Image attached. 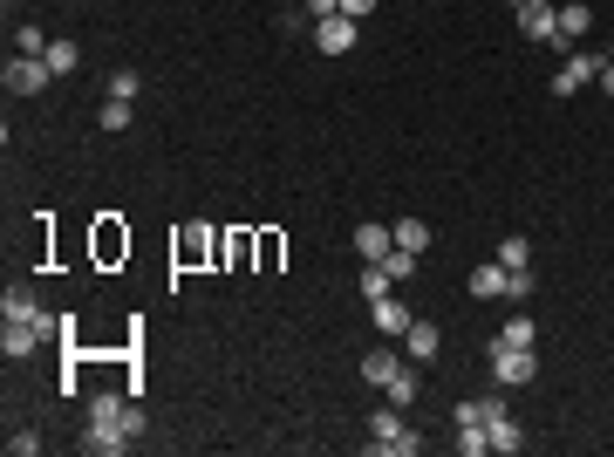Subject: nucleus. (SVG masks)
<instances>
[{"label": "nucleus", "instance_id": "f257e3e1", "mask_svg": "<svg viewBox=\"0 0 614 457\" xmlns=\"http://www.w3.org/2000/svg\"><path fill=\"white\" fill-rule=\"evenodd\" d=\"M369 451H376V457H417L423 437L403 423V410L389 403V410H376V417H369Z\"/></svg>", "mask_w": 614, "mask_h": 457}, {"label": "nucleus", "instance_id": "f03ea898", "mask_svg": "<svg viewBox=\"0 0 614 457\" xmlns=\"http://www.w3.org/2000/svg\"><path fill=\"white\" fill-rule=\"evenodd\" d=\"M492 376H499L505 389H526V382H539V348L492 342Z\"/></svg>", "mask_w": 614, "mask_h": 457}, {"label": "nucleus", "instance_id": "7ed1b4c3", "mask_svg": "<svg viewBox=\"0 0 614 457\" xmlns=\"http://www.w3.org/2000/svg\"><path fill=\"white\" fill-rule=\"evenodd\" d=\"M0 82H7V96H41V89L55 82V69H48L41 55H7V69H0Z\"/></svg>", "mask_w": 614, "mask_h": 457}, {"label": "nucleus", "instance_id": "20e7f679", "mask_svg": "<svg viewBox=\"0 0 614 457\" xmlns=\"http://www.w3.org/2000/svg\"><path fill=\"white\" fill-rule=\"evenodd\" d=\"M41 335H62V321H48V314H41V321H7V328H0V355L21 362V355H35Z\"/></svg>", "mask_w": 614, "mask_h": 457}, {"label": "nucleus", "instance_id": "39448f33", "mask_svg": "<svg viewBox=\"0 0 614 457\" xmlns=\"http://www.w3.org/2000/svg\"><path fill=\"white\" fill-rule=\"evenodd\" d=\"M485 437H492V451H499V457L526 451V430L505 417V403H499V396H485Z\"/></svg>", "mask_w": 614, "mask_h": 457}, {"label": "nucleus", "instance_id": "423d86ee", "mask_svg": "<svg viewBox=\"0 0 614 457\" xmlns=\"http://www.w3.org/2000/svg\"><path fill=\"white\" fill-rule=\"evenodd\" d=\"M601 62H608V55H567L560 76H553V96H580L587 82H601Z\"/></svg>", "mask_w": 614, "mask_h": 457}, {"label": "nucleus", "instance_id": "0eeeda50", "mask_svg": "<svg viewBox=\"0 0 614 457\" xmlns=\"http://www.w3.org/2000/svg\"><path fill=\"white\" fill-rule=\"evenodd\" d=\"M512 14H519V35L526 41H553L560 35V7H553V0H526V7H512Z\"/></svg>", "mask_w": 614, "mask_h": 457}, {"label": "nucleus", "instance_id": "6e6552de", "mask_svg": "<svg viewBox=\"0 0 614 457\" xmlns=\"http://www.w3.org/2000/svg\"><path fill=\"white\" fill-rule=\"evenodd\" d=\"M307 35H314L321 55H348V48H355V21H348V14H328V21H314Z\"/></svg>", "mask_w": 614, "mask_h": 457}, {"label": "nucleus", "instance_id": "1a4fd4ad", "mask_svg": "<svg viewBox=\"0 0 614 457\" xmlns=\"http://www.w3.org/2000/svg\"><path fill=\"white\" fill-rule=\"evenodd\" d=\"M369 321H376V335H383V342H403V328H410L417 314L396 301V294H383V301H369Z\"/></svg>", "mask_w": 614, "mask_h": 457}, {"label": "nucleus", "instance_id": "9d476101", "mask_svg": "<svg viewBox=\"0 0 614 457\" xmlns=\"http://www.w3.org/2000/svg\"><path fill=\"white\" fill-rule=\"evenodd\" d=\"M82 451L123 457V451H130V423H89V430H82Z\"/></svg>", "mask_w": 614, "mask_h": 457}, {"label": "nucleus", "instance_id": "9b49d317", "mask_svg": "<svg viewBox=\"0 0 614 457\" xmlns=\"http://www.w3.org/2000/svg\"><path fill=\"white\" fill-rule=\"evenodd\" d=\"M587 28H594V7H587V0H560V35H553V48L567 55V48H574Z\"/></svg>", "mask_w": 614, "mask_h": 457}, {"label": "nucleus", "instance_id": "f8f14e48", "mask_svg": "<svg viewBox=\"0 0 614 457\" xmlns=\"http://www.w3.org/2000/svg\"><path fill=\"white\" fill-rule=\"evenodd\" d=\"M355 253H362V267H369V260H389V253H396V232H389L383 219H362V226H355Z\"/></svg>", "mask_w": 614, "mask_h": 457}, {"label": "nucleus", "instance_id": "ddd939ff", "mask_svg": "<svg viewBox=\"0 0 614 457\" xmlns=\"http://www.w3.org/2000/svg\"><path fill=\"white\" fill-rule=\"evenodd\" d=\"M403 369H410V355H396V348H369L362 355V382H376V389H389Z\"/></svg>", "mask_w": 614, "mask_h": 457}, {"label": "nucleus", "instance_id": "4468645a", "mask_svg": "<svg viewBox=\"0 0 614 457\" xmlns=\"http://www.w3.org/2000/svg\"><path fill=\"white\" fill-rule=\"evenodd\" d=\"M437 348H444V335H437V328H430V321H410V328H403V355H410V362H437Z\"/></svg>", "mask_w": 614, "mask_h": 457}, {"label": "nucleus", "instance_id": "2eb2a0df", "mask_svg": "<svg viewBox=\"0 0 614 457\" xmlns=\"http://www.w3.org/2000/svg\"><path fill=\"white\" fill-rule=\"evenodd\" d=\"M0 321H41V301H35L28 280H14V287L0 294Z\"/></svg>", "mask_w": 614, "mask_h": 457}, {"label": "nucleus", "instance_id": "dca6fc26", "mask_svg": "<svg viewBox=\"0 0 614 457\" xmlns=\"http://www.w3.org/2000/svg\"><path fill=\"white\" fill-rule=\"evenodd\" d=\"M178 253H185V267H198V260H212V253H219V232H212V226H185V239H178Z\"/></svg>", "mask_w": 614, "mask_h": 457}, {"label": "nucleus", "instance_id": "f3484780", "mask_svg": "<svg viewBox=\"0 0 614 457\" xmlns=\"http://www.w3.org/2000/svg\"><path fill=\"white\" fill-rule=\"evenodd\" d=\"M471 294H478V301H499V294H505V267H499V260L471 267Z\"/></svg>", "mask_w": 614, "mask_h": 457}, {"label": "nucleus", "instance_id": "a211bd4d", "mask_svg": "<svg viewBox=\"0 0 614 457\" xmlns=\"http://www.w3.org/2000/svg\"><path fill=\"white\" fill-rule=\"evenodd\" d=\"M41 62H48L55 76H76V69H82V48H76V41H48V48H41Z\"/></svg>", "mask_w": 614, "mask_h": 457}, {"label": "nucleus", "instance_id": "6ab92c4d", "mask_svg": "<svg viewBox=\"0 0 614 457\" xmlns=\"http://www.w3.org/2000/svg\"><path fill=\"white\" fill-rule=\"evenodd\" d=\"M389 232H396V246H403V253H417V260L430 253V226H423V219H396Z\"/></svg>", "mask_w": 614, "mask_h": 457}, {"label": "nucleus", "instance_id": "aec40b11", "mask_svg": "<svg viewBox=\"0 0 614 457\" xmlns=\"http://www.w3.org/2000/svg\"><path fill=\"white\" fill-rule=\"evenodd\" d=\"M499 267H533V239L526 232H505L499 239Z\"/></svg>", "mask_w": 614, "mask_h": 457}, {"label": "nucleus", "instance_id": "412c9836", "mask_svg": "<svg viewBox=\"0 0 614 457\" xmlns=\"http://www.w3.org/2000/svg\"><path fill=\"white\" fill-rule=\"evenodd\" d=\"M355 287H362V301H383V294H389V287H396V280H389V267H383V260H369Z\"/></svg>", "mask_w": 614, "mask_h": 457}, {"label": "nucleus", "instance_id": "4be33fe9", "mask_svg": "<svg viewBox=\"0 0 614 457\" xmlns=\"http://www.w3.org/2000/svg\"><path fill=\"white\" fill-rule=\"evenodd\" d=\"M499 342H512V348H539V321H533V314H512Z\"/></svg>", "mask_w": 614, "mask_h": 457}, {"label": "nucleus", "instance_id": "5701e85b", "mask_svg": "<svg viewBox=\"0 0 614 457\" xmlns=\"http://www.w3.org/2000/svg\"><path fill=\"white\" fill-rule=\"evenodd\" d=\"M123 410H130V403H123L116 389H103V396H89V423H123Z\"/></svg>", "mask_w": 614, "mask_h": 457}, {"label": "nucleus", "instance_id": "b1692460", "mask_svg": "<svg viewBox=\"0 0 614 457\" xmlns=\"http://www.w3.org/2000/svg\"><path fill=\"white\" fill-rule=\"evenodd\" d=\"M485 451H492L485 423H458V457H485Z\"/></svg>", "mask_w": 614, "mask_h": 457}, {"label": "nucleus", "instance_id": "393cba45", "mask_svg": "<svg viewBox=\"0 0 614 457\" xmlns=\"http://www.w3.org/2000/svg\"><path fill=\"white\" fill-rule=\"evenodd\" d=\"M130 103H123V96H103V110H96V123H103V130H130Z\"/></svg>", "mask_w": 614, "mask_h": 457}, {"label": "nucleus", "instance_id": "a878e982", "mask_svg": "<svg viewBox=\"0 0 614 457\" xmlns=\"http://www.w3.org/2000/svg\"><path fill=\"white\" fill-rule=\"evenodd\" d=\"M383 396H389V403H396V410H410V403H417V362H410V369H403V376L389 382Z\"/></svg>", "mask_w": 614, "mask_h": 457}, {"label": "nucleus", "instance_id": "bb28decb", "mask_svg": "<svg viewBox=\"0 0 614 457\" xmlns=\"http://www.w3.org/2000/svg\"><path fill=\"white\" fill-rule=\"evenodd\" d=\"M96 253H103V260L130 253V232H116V219H103V232H96Z\"/></svg>", "mask_w": 614, "mask_h": 457}, {"label": "nucleus", "instance_id": "cd10ccee", "mask_svg": "<svg viewBox=\"0 0 614 457\" xmlns=\"http://www.w3.org/2000/svg\"><path fill=\"white\" fill-rule=\"evenodd\" d=\"M137 89H144V76L123 62V69H110V96H123V103H137Z\"/></svg>", "mask_w": 614, "mask_h": 457}, {"label": "nucleus", "instance_id": "c85d7f7f", "mask_svg": "<svg viewBox=\"0 0 614 457\" xmlns=\"http://www.w3.org/2000/svg\"><path fill=\"white\" fill-rule=\"evenodd\" d=\"M539 280H533V267H505V301H526Z\"/></svg>", "mask_w": 614, "mask_h": 457}, {"label": "nucleus", "instance_id": "c756f323", "mask_svg": "<svg viewBox=\"0 0 614 457\" xmlns=\"http://www.w3.org/2000/svg\"><path fill=\"white\" fill-rule=\"evenodd\" d=\"M383 267H389V280H396V287H403V280H410V273H417V253H403V246H396V253H389Z\"/></svg>", "mask_w": 614, "mask_h": 457}, {"label": "nucleus", "instance_id": "7c9ffc66", "mask_svg": "<svg viewBox=\"0 0 614 457\" xmlns=\"http://www.w3.org/2000/svg\"><path fill=\"white\" fill-rule=\"evenodd\" d=\"M41 48H48L41 28H14V55H41Z\"/></svg>", "mask_w": 614, "mask_h": 457}, {"label": "nucleus", "instance_id": "2f4dec72", "mask_svg": "<svg viewBox=\"0 0 614 457\" xmlns=\"http://www.w3.org/2000/svg\"><path fill=\"white\" fill-rule=\"evenodd\" d=\"M246 253H260V239H253V232H232V239H226V260H246Z\"/></svg>", "mask_w": 614, "mask_h": 457}, {"label": "nucleus", "instance_id": "473e14b6", "mask_svg": "<svg viewBox=\"0 0 614 457\" xmlns=\"http://www.w3.org/2000/svg\"><path fill=\"white\" fill-rule=\"evenodd\" d=\"M7 451H14V457H35L41 437H35V430H14V437H7Z\"/></svg>", "mask_w": 614, "mask_h": 457}, {"label": "nucleus", "instance_id": "72a5a7b5", "mask_svg": "<svg viewBox=\"0 0 614 457\" xmlns=\"http://www.w3.org/2000/svg\"><path fill=\"white\" fill-rule=\"evenodd\" d=\"M301 14H307V21H328V14H342V0H307Z\"/></svg>", "mask_w": 614, "mask_h": 457}, {"label": "nucleus", "instance_id": "f704fd0d", "mask_svg": "<svg viewBox=\"0 0 614 457\" xmlns=\"http://www.w3.org/2000/svg\"><path fill=\"white\" fill-rule=\"evenodd\" d=\"M342 14H348V21H369V14H376V0H342Z\"/></svg>", "mask_w": 614, "mask_h": 457}, {"label": "nucleus", "instance_id": "c9c22d12", "mask_svg": "<svg viewBox=\"0 0 614 457\" xmlns=\"http://www.w3.org/2000/svg\"><path fill=\"white\" fill-rule=\"evenodd\" d=\"M601 89H608V96H614V62H601Z\"/></svg>", "mask_w": 614, "mask_h": 457}, {"label": "nucleus", "instance_id": "e433bc0d", "mask_svg": "<svg viewBox=\"0 0 614 457\" xmlns=\"http://www.w3.org/2000/svg\"><path fill=\"white\" fill-rule=\"evenodd\" d=\"M512 7H526V0H512Z\"/></svg>", "mask_w": 614, "mask_h": 457}]
</instances>
